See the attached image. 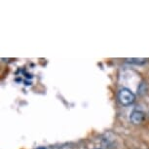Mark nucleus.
I'll return each instance as SVG.
<instances>
[{
  "instance_id": "nucleus-4",
  "label": "nucleus",
  "mask_w": 149,
  "mask_h": 149,
  "mask_svg": "<svg viewBox=\"0 0 149 149\" xmlns=\"http://www.w3.org/2000/svg\"><path fill=\"white\" fill-rule=\"evenodd\" d=\"M95 149H100V148H95Z\"/></svg>"
},
{
  "instance_id": "nucleus-1",
  "label": "nucleus",
  "mask_w": 149,
  "mask_h": 149,
  "mask_svg": "<svg viewBox=\"0 0 149 149\" xmlns=\"http://www.w3.org/2000/svg\"><path fill=\"white\" fill-rule=\"evenodd\" d=\"M118 98L123 105L128 106L133 104L136 100V95L128 88H122L118 93Z\"/></svg>"
},
{
  "instance_id": "nucleus-2",
  "label": "nucleus",
  "mask_w": 149,
  "mask_h": 149,
  "mask_svg": "<svg viewBox=\"0 0 149 149\" xmlns=\"http://www.w3.org/2000/svg\"><path fill=\"white\" fill-rule=\"evenodd\" d=\"M145 119V114L143 113L142 111H139V110H134L131 113L130 116V120L131 122L134 124V125H139V124H141Z\"/></svg>"
},
{
  "instance_id": "nucleus-3",
  "label": "nucleus",
  "mask_w": 149,
  "mask_h": 149,
  "mask_svg": "<svg viewBox=\"0 0 149 149\" xmlns=\"http://www.w3.org/2000/svg\"><path fill=\"white\" fill-rule=\"evenodd\" d=\"M126 61L130 63H134V64H144L146 63V58H126Z\"/></svg>"
}]
</instances>
